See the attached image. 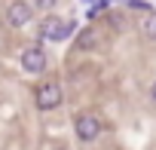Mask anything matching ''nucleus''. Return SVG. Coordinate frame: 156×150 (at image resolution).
<instances>
[{
	"label": "nucleus",
	"instance_id": "9b49d317",
	"mask_svg": "<svg viewBox=\"0 0 156 150\" xmlns=\"http://www.w3.org/2000/svg\"><path fill=\"white\" fill-rule=\"evenodd\" d=\"M150 95H153V101H156V83H153V89H150Z\"/></svg>",
	"mask_w": 156,
	"mask_h": 150
},
{
	"label": "nucleus",
	"instance_id": "f257e3e1",
	"mask_svg": "<svg viewBox=\"0 0 156 150\" xmlns=\"http://www.w3.org/2000/svg\"><path fill=\"white\" fill-rule=\"evenodd\" d=\"M73 34V22H64L61 16H46L40 25V40H67Z\"/></svg>",
	"mask_w": 156,
	"mask_h": 150
},
{
	"label": "nucleus",
	"instance_id": "0eeeda50",
	"mask_svg": "<svg viewBox=\"0 0 156 150\" xmlns=\"http://www.w3.org/2000/svg\"><path fill=\"white\" fill-rule=\"evenodd\" d=\"M76 46H80V49H92V46H95V34H92V31H83L80 40H76Z\"/></svg>",
	"mask_w": 156,
	"mask_h": 150
},
{
	"label": "nucleus",
	"instance_id": "20e7f679",
	"mask_svg": "<svg viewBox=\"0 0 156 150\" xmlns=\"http://www.w3.org/2000/svg\"><path fill=\"white\" fill-rule=\"evenodd\" d=\"M61 104V86L58 83H43L37 89V107L40 110H55Z\"/></svg>",
	"mask_w": 156,
	"mask_h": 150
},
{
	"label": "nucleus",
	"instance_id": "1a4fd4ad",
	"mask_svg": "<svg viewBox=\"0 0 156 150\" xmlns=\"http://www.w3.org/2000/svg\"><path fill=\"white\" fill-rule=\"evenodd\" d=\"M104 9H107V3L101 0V3H92V6L86 9V16H89V19H95V16H98V12H104Z\"/></svg>",
	"mask_w": 156,
	"mask_h": 150
},
{
	"label": "nucleus",
	"instance_id": "423d86ee",
	"mask_svg": "<svg viewBox=\"0 0 156 150\" xmlns=\"http://www.w3.org/2000/svg\"><path fill=\"white\" fill-rule=\"evenodd\" d=\"M141 34H144L147 40H153V43H156V12H150V16L141 22Z\"/></svg>",
	"mask_w": 156,
	"mask_h": 150
},
{
	"label": "nucleus",
	"instance_id": "f03ea898",
	"mask_svg": "<svg viewBox=\"0 0 156 150\" xmlns=\"http://www.w3.org/2000/svg\"><path fill=\"white\" fill-rule=\"evenodd\" d=\"M73 129H76V138H80V141H95L101 135V120L92 110H83V113H76Z\"/></svg>",
	"mask_w": 156,
	"mask_h": 150
},
{
	"label": "nucleus",
	"instance_id": "6e6552de",
	"mask_svg": "<svg viewBox=\"0 0 156 150\" xmlns=\"http://www.w3.org/2000/svg\"><path fill=\"white\" fill-rule=\"evenodd\" d=\"M129 9H132V12H147V16L153 12V6H150V3H144V0H132Z\"/></svg>",
	"mask_w": 156,
	"mask_h": 150
},
{
	"label": "nucleus",
	"instance_id": "9d476101",
	"mask_svg": "<svg viewBox=\"0 0 156 150\" xmlns=\"http://www.w3.org/2000/svg\"><path fill=\"white\" fill-rule=\"evenodd\" d=\"M110 25H113V28H122V16H119V12H110Z\"/></svg>",
	"mask_w": 156,
	"mask_h": 150
},
{
	"label": "nucleus",
	"instance_id": "7ed1b4c3",
	"mask_svg": "<svg viewBox=\"0 0 156 150\" xmlns=\"http://www.w3.org/2000/svg\"><path fill=\"white\" fill-rule=\"evenodd\" d=\"M22 67H25V73H43L46 70V52H43V46H28L22 52Z\"/></svg>",
	"mask_w": 156,
	"mask_h": 150
},
{
	"label": "nucleus",
	"instance_id": "39448f33",
	"mask_svg": "<svg viewBox=\"0 0 156 150\" xmlns=\"http://www.w3.org/2000/svg\"><path fill=\"white\" fill-rule=\"evenodd\" d=\"M31 16H34L31 3H9V6H6V22H9L12 28H25V25L31 22Z\"/></svg>",
	"mask_w": 156,
	"mask_h": 150
}]
</instances>
